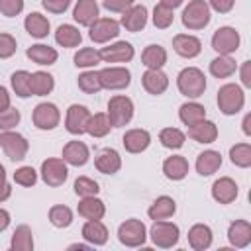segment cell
<instances>
[{"label": "cell", "mask_w": 251, "mask_h": 251, "mask_svg": "<svg viewBox=\"0 0 251 251\" xmlns=\"http://www.w3.org/2000/svg\"><path fill=\"white\" fill-rule=\"evenodd\" d=\"M176 86L186 98H198L206 90V76L196 67H186L176 76Z\"/></svg>", "instance_id": "6da1fadb"}, {"label": "cell", "mask_w": 251, "mask_h": 251, "mask_svg": "<svg viewBox=\"0 0 251 251\" xmlns=\"http://www.w3.org/2000/svg\"><path fill=\"white\" fill-rule=\"evenodd\" d=\"M243 104H245V94H243L241 86H237L233 82L220 86V90H218V106H220L222 114L233 116L243 108Z\"/></svg>", "instance_id": "7a4b0ae2"}, {"label": "cell", "mask_w": 251, "mask_h": 251, "mask_svg": "<svg viewBox=\"0 0 251 251\" xmlns=\"http://www.w3.org/2000/svg\"><path fill=\"white\" fill-rule=\"evenodd\" d=\"M210 6L204 0H190L182 10V25L188 29H202L210 24Z\"/></svg>", "instance_id": "3957f363"}, {"label": "cell", "mask_w": 251, "mask_h": 251, "mask_svg": "<svg viewBox=\"0 0 251 251\" xmlns=\"http://www.w3.org/2000/svg\"><path fill=\"white\" fill-rule=\"evenodd\" d=\"M108 118H110L112 127H122L126 124H129L131 118H133V102H131V98L122 96V94L112 96L110 102H108Z\"/></svg>", "instance_id": "277c9868"}, {"label": "cell", "mask_w": 251, "mask_h": 251, "mask_svg": "<svg viewBox=\"0 0 251 251\" xmlns=\"http://www.w3.org/2000/svg\"><path fill=\"white\" fill-rule=\"evenodd\" d=\"M118 239L122 245L126 247H139L145 243L147 239V229H145V224L141 220H126L120 227H118Z\"/></svg>", "instance_id": "5b68a950"}, {"label": "cell", "mask_w": 251, "mask_h": 251, "mask_svg": "<svg viewBox=\"0 0 251 251\" xmlns=\"http://www.w3.org/2000/svg\"><path fill=\"white\" fill-rule=\"evenodd\" d=\"M151 241L157 245V247H163V249H169V247H175L178 243V237H180V229L176 224H171V222H165V220H157L153 226H151Z\"/></svg>", "instance_id": "8992f818"}, {"label": "cell", "mask_w": 251, "mask_h": 251, "mask_svg": "<svg viewBox=\"0 0 251 251\" xmlns=\"http://www.w3.org/2000/svg\"><path fill=\"white\" fill-rule=\"evenodd\" d=\"M0 147L4 149V153H6V157L10 161H22L27 155L29 143H27V139L24 135L8 129V131L0 133Z\"/></svg>", "instance_id": "52a82bcc"}, {"label": "cell", "mask_w": 251, "mask_h": 251, "mask_svg": "<svg viewBox=\"0 0 251 251\" xmlns=\"http://www.w3.org/2000/svg\"><path fill=\"white\" fill-rule=\"evenodd\" d=\"M239 43H241L239 33L235 31V27H229V25H224V27L216 29V33L212 35V47L220 55L235 53L239 49Z\"/></svg>", "instance_id": "ba28073f"}, {"label": "cell", "mask_w": 251, "mask_h": 251, "mask_svg": "<svg viewBox=\"0 0 251 251\" xmlns=\"http://www.w3.org/2000/svg\"><path fill=\"white\" fill-rule=\"evenodd\" d=\"M98 75H100L102 88H108V90H122V88H127L131 82V73L126 67H106L98 71Z\"/></svg>", "instance_id": "9c48e42d"}, {"label": "cell", "mask_w": 251, "mask_h": 251, "mask_svg": "<svg viewBox=\"0 0 251 251\" xmlns=\"http://www.w3.org/2000/svg\"><path fill=\"white\" fill-rule=\"evenodd\" d=\"M31 118H33V126H35L37 129H45V131H47V129H55V127L59 126L61 112H59V108H57L55 104H51V102H41V104L35 106Z\"/></svg>", "instance_id": "30bf717a"}, {"label": "cell", "mask_w": 251, "mask_h": 251, "mask_svg": "<svg viewBox=\"0 0 251 251\" xmlns=\"http://www.w3.org/2000/svg\"><path fill=\"white\" fill-rule=\"evenodd\" d=\"M69 176L67 163L63 159H45L41 163V178L47 186H61Z\"/></svg>", "instance_id": "8fae6325"}, {"label": "cell", "mask_w": 251, "mask_h": 251, "mask_svg": "<svg viewBox=\"0 0 251 251\" xmlns=\"http://www.w3.org/2000/svg\"><path fill=\"white\" fill-rule=\"evenodd\" d=\"M88 27H90L88 37L94 43H108L110 39L118 37V33H120V24L112 18H98Z\"/></svg>", "instance_id": "7c38bea8"}, {"label": "cell", "mask_w": 251, "mask_h": 251, "mask_svg": "<svg viewBox=\"0 0 251 251\" xmlns=\"http://www.w3.org/2000/svg\"><path fill=\"white\" fill-rule=\"evenodd\" d=\"M88 120H90V112H88L86 106H82V104H71L69 110H67L65 127L73 135H82V133H86Z\"/></svg>", "instance_id": "4fadbf2b"}, {"label": "cell", "mask_w": 251, "mask_h": 251, "mask_svg": "<svg viewBox=\"0 0 251 251\" xmlns=\"http://www.w3.org/2000/svg\"><path fill=\"white\" fill-rule=\"evenodd\" d=\"M133 55H135L133 45L127 41H116L100 51V59L104 63H127L133 59Z\"/></svg>", "instance_id": "5bb4252c"}, {"label": "cell", "mask_w": 251, "mask_h": 251, "mask_svg": "<svg viewBox=\"0 0 251 251\" xmlns=\"http://www.w3.org/2000/svg\"><path fill=\"white\" fill-rule=\"evenodd\" d=\"M173 49L184 59H194L196 55H200L202 43L198 37H194L190 33H178L173 37Z\"/></svg>", "instance_id": "9a60e30c"}, {"label": "cell", "mask_w": 251, "mask_h": 251, "mask_svg": "<svg viewBox=\"0 0 251 251\" xmlns=\"http://www.w3.org/2000/svg\"><path fill=\"white\" fill-rule=\"evenodd\" d=\"M141 82L143 88L153 96H159L169 88V76L161 69H147L141 76Z\"/></svg>", "instance_id": "2e32d148"}, {"label": "cell", "mask_w": 251, "mask_h": 251, "mask_svg": "<svg viewBox=\"0 0 251 251\" xmlns=\"http://www.w3.org/2000/svg\"><path fill=\"white\" fill-rule=\"evenodd\" d=\"M94 165L102 175H116L122 167V157L116 149L106 147V149L98 151V155L94 159Z\"/></svg>", "instance_id": "e0dca14e"}, {"label": "cell", "mask_w": 251, "mask_h": 251, "mask_svg": "<svg viewBox=\"0 0 251 251\" xmlns=\"http://www.w3.org/2000/svg\"><path fill=\"white\" fill-rule=\"evenodd\" d=\"M212 198L220 204H231L237 198V184L229 176H222L212 184Z\"/></svg>", "instance_id": "ac0fdd59"}, {"label": "cell", "mask_w": 251, "mask_h": 251, "mask_svg": "<svg viewBox=\"0 0 251 251\" xmlns=\"http://www.w3.org/2000/svg\"><path fill=\"white\" fill-rule=\"evenodd\" d=\"M90 153H88V147L82 143V141H69L65 147H63V161L67 165H73V167H82L86 165Z\"/></svg>", "instance_id": "d6986e66"}, {"label": "cell", "mask_w": 251, "mask_h": 251, "mask_svg": "<svg viewBox=\"0 0 251 251\" xmlns=\"http://www.w3.org/2000/svg\"><path fill=\"white\" fill-rule=\"evenodd\" d=\"M227 239L237 249L247 247L251 243V224L247 220H235L227 229Z\"/></svg>", "instance_id": "ffe728a7"}, {"label": "cell", "mask_w": 251, "mask_h": 251, "mask_svg": "<svg viewBox=\"0 0 251 251\" xmlns=\"http://www.w3.org/2000/svg\"><path fill=\"white\" fill-rule=\"evenodd\" d=\"M147 24V8L145 6H131L124 12L120 25H124L127 31H141Z\"/></svg>", "instance_id": "44dd1931"}, {"label": "cell", "mask_w": 251, "mask_h": 251, "mask_svg": "<svg viewBox=\"0 0 251 251\" xmlns=\"http://www.w3.org/2000/svg\"><path fill=\"white\" fill-rule=\"evenodd\" d=\"M126 151L129 153H141L149 147L151 143V135L147 129H129L124 133V139H122Z\"/></svg>", "instance_id": "7402d4cb"}, {"label": "cell", "mask_w": 251, "mask_h": 251, "mask_svg": "<svg viewBox=\"0 0 251 251\" xmlns=\"http://www.w3.org/2000/svg\"><path fill=\"white\" fill-rule=\"evenodd\" d=\"M188 137L198 141V143H212L218 137V127H216L214 122L202 120V122H198V124L188 127Z\"/></svg>", "instance_id": "603a6c76"}, {"label": "cell", "mask_w": 251, "mask_h": 251, "mask_svg": "<svg viewBox=\"0 0 251 251\" xmlns=\"http://www.w3.org/2000/svg\"><path fill=\"white\" fill-rule=\"evenodd\" d=\"M220 167H222V155H220V151L208 149V151L200 153L198 159H196V171H198V175H202V176L214 175Z\"/></svg>", "instance_id": "cb8c5ba5"}, {"label": "cell", "mask_w": 251, "mask_h": 251, "mask_svg": "<svg viewBox=\"0 0 251 251\" xmlns=\"http://www.w3.org/2000/svg\"><path fill=\"white\" fill-rule=\"evenodd\" d=\"M163 173L169 180H182L188 175V161L182 155L167 157L163 163Z\"/></svg>", "instance_id": "d4e9b609"}, {"label": "cell", "mask_w": 251, "mask_h": 251, "mask_svg": "<svg viewBox=\"0 0 251 251\" xmlns=\"http://www.w3.org/2000/svg\"><path fill=\"white\" fill-rule=\"evenodd\" d=\"M78 216H82L84 220H102L106 214V206L100 198L96 196H86L78 202Z\"/></svg>", "instance_id": "484cf974"}, {"label": "cell", "mask_w": 251, "mask_h": 251, "mask_svg": "<svg viewBox=\"0 0 251 251\" xmlns=\"http://www.w3.org/2000/svg\"><path fill=\"white\" fill-rule=\"evenodd\" d=\"M73 18L80 25L88 27L94 20H98V4H96V0H78L75 10H73Z\"/></svg>", "instance_id": "4316f807"}, {"label": "cell", "mask_w": 251, "mask_h": 251, "mask_svg": "<svg viewBox=\"0 0 251 251\" xmlns=\"http://www.w3.org/2000/svg\"><path fill=\"white\" fill-rule=\"evenodd\" d=\"M188 243L196 251H204L212 245V229L204 224H194L188 229Z\"/></svg>", "instance_id": "83f0119b"}, {"label": "cell", "mask_w": 251, "mask_h": 251, "mask_svg": "<svg viewBox=\"0 0 251 251\" xmlns=\"http://www.w3.org/2000/svg\"><path fill=\"white\" fill-rule=\"evenodd\" d=\"M176 212V202L171 196H159L147 210V216L151 220H167Z\"/></svg>", "instance_id": "f1b7e54d"}, {"label": "cell", "mask_w": 251, "mask_h": 251, "mask_svg": "<svg viewBox=\"0 0 251 251\" xmlns=\"http://www.w3.org/2000/svg\"><path fill=\"white\" fill-rule=\"evenodd\" d=\"M82 237L90 245H104L108 241V229L100 220H88L82 226Z\"/></svg>", "instance_id": "f546056e"}, {"label": "cell", "mask_w": 251, "mask_h": 251, "mask_svg": "<svg viewBox=\"0 0 251 251\" xmlns=\"http://www.w3.org/2000/svg\"><path fill=\"white\" fill-rule=\"evenodd\" d=\"M24 27L31 37L41 39V37H47V33H49V20L39 12H31L29 16H25Z\"/></svg>", "instance_id": "4dcf8cb0"}, {"label": "cell", "mask_w": 251, "mask_h": 251, "mask_svg": "<svg viewBox=\"0 0 251 251\" xmlns=\"http://www.w3.org/2000/svg\"><path fill=\"white\" fill-rule=\"evenodd\" d=\"M31 96H47L55 88V78L45 71H35L29 76Z\"/></svg>", "instance_id": "1f68e13d"}, {"label": "cell", "mask_w": 251, "mask_h": 251, "mask_svg": "<svg viewBox=\"0 0 251 251\" xmlns=\"http://www.w3.org/2000/svg\"><path fill=\"white\" fill-rule=\"evenodd\" d=\"M178 118H180V122L184 126L190 127V126L206 120V108L202 104H198V102H184L180 106V110H178Z\"/></svg>", "instance_id": "d6a6232c"}, {"label": "cell", "mask_w": 251, "mask_h": 251, "mask_svg": "<svg viewBox=\"0 0 251 251\" xmlns=\"http://www.w3.org/2000/svg\"><path fill=\"white\" fill-rule=\"evenodd\" d=\"M55 41L61 45V47H76L80 45L82 41V35L78 31V27L71 25V24H63L57 27L55 31Z\"/></svg>", "instance_id": "836d02e7"}, {"label": "cell", "mask_w": 251, "mask_h": 251, "mask_svg": "<svg viewBox=\"0 0 251 251\" xmlns=\"http://www.w3.org/2000/svg\"><path fill=\"white\" fill-rule=\"evenodd\" d=\"M25 55H27L33 63H37V65H53V63L57 61V57H59L53 47L43 45V43H37V45L27 47Z\"/></svg>", "instance_id": "e575fe53"}, {"label": "cell", "mask_w": 251, "mask_h": 251, "mask_svg": "<svg viewBox=\"0 0 251 251\" xmlns=\"http://www.w3.org/2000/svg\"><path fill=\"white\" fill-rule=\"evenodd\" d=\"M141 63L147 69H161L167 63V51L161 45H147L141 53Z\"/></svg>", "instance_id": "d590c367"}, {"label": "cell", "mask_w": 251, "mask_h": 251, "mask_svg": "<svg viewBox=\"0 0 251 251\" xmlns=\"http://www.w3.org/2000/svg\"><path fill=\"white\" fill-rule=\"evenodd\" d=\"M10 247L14 251H31L33 249V233H31V229L25 224H22V226L16 227V231L12 235Z\"/></svg>", "instance_id": "8d00e7d4"}, {"label": "cell", "mask_w": 251, "mask_h": 251, "mask_svg": "<svg viewBox=\"0 0 251 251\" xmlns=\"http://www.w3.org/2000/svg\"><path fill=\"white\" fill-rule=\"evenodd\" d=\"M210 73L216 78H227L235 73V61L229 55H220L216 59H212L210 63Z\"/></svg>", "instance_id": "74e56055"}, {"label": "cell", "mask_w": 251, "mask_h": 251, "mask_svg": "<svg viewBox=\"0 0 251 251\" xmlns=\"http://www.w3.org/2000/svg\"><path fill=\"white\" fill-rule=\"evenodd\" d=\"M112 129V124H110V118L108 114H90V120L86 124V133L92 135V137H104L108 135V131Z\"/></svg>", "instance_id": "f35d334b"}, {"label": "cell", "mask_w": 251, "mask_h": 251, "mask_svg": "<svg viewBox=\"0 0 251 251\" xmlns=\"http://www.w3.org/2000/svg\"><path fill=\"white\" fill-rule=\"evenodd\" d=\"M29 76H31V73H27V71H16V73H12L10 82H12V88H14L16 96H20V98H27V96H31Z\"/></svg>", "instance_id": "ab89813d"}, {"label": "cell", "mask_w": 251, "mask_h": 251, "mask_svg": "<svg viewBox=\"0 0 251 251\" xmlns=\"http://www.w3.org/2000/svg\"><path fill=\"white\" fill-rule=\"evenodd\" d=\"M184 139H186V135L178 127H165L159 133V141L167 149H180L184 145Z\"/></svg>", "instance_id": "60d3db41"}, {"label": "cell", "mask_w": 251, "mask_h": 251, "mask_svg": "<svg viewBox=\"0 0 251 251\" xmlns=\"http://www.w3.org/2000/svg\"><path fill=\"white\" fill-rule=\"evenodd\" d=\"M229 161L239 167V169H247L251 167V145L249 143H237L229 149Z\"/></svg>", "instance_id": "b9f144b4"}, {"label": "cell", "mask_w": 251, "mask_h": 251, "mask_svg": "<svg viewBox=\"0 0 251 251\" xmlns=\"http://www.w3.org/2000/svg\"><path fill=\"white\" fill-rule=\"evenodd\" d=\"M49 222L55 227H69L73 224V212L71 208L63 206V204H55L49 208Z\"/></svg>", "instance_id": "7bdbcfd3"}, {"label": "cell", "mask_w": 251, "mask_h": 251, "mask_svg": "<svg viewBox=\"0 0 251 251\" xmlns=\"http://www.w3.org/2000/svg\"><path fill=\"white\" fill-rule=\"evenodd\" d=\"M78 88L84 94H96L98 90H102V82H100V75L96 71H84L78 75Z\"/></svg>", "instance_id": "ee69618b"}, {"label": "cell", "mask_w": 251, "mask_h": 251, "mask_svg": "<svg viewBox=\"0 0 251 251\" xmlns=\"http://www.w3.org/2000/svg\"><path fill=\"white\" fill-rule=\"evenodd\" d=\"M100 51H96L94 47H82L76 51L75 55V65L76 67H82V69H88V67H96L100 63Z\"/></svg>", "instance_id": "f6af8a7d"}, {"label": "cell", "mask_w": 251, "mask_h": 251, "mask_svg": "<svg viewBox=\"0 0 251 251\" xmlns=\"http://www.w3.org/2000/svg\"><path fill=\"white\" fill-rule=\"evenodd\" d=\"M173 20H175V14H173L171 8H167L163 4H157L155 6V10H153V24H155V27L167 29L173 24Z\"/></svg>", "instance_id": "bcb514c9"}, {"label": "cell", "mask_w": 251, "mask_h": 251, "mask_svg": "<svg viewBox=\"0 0 251 251\" xmlns=\"http://www.w3.org/2000/svg\"><path fill=\"white\" fill-rule=\"evenodd\" d=\"M98 190H100V188H98V182L92 180V178H88V176H78V178L75 180V192H76V196H80V198L96 196Z\"/></svg>", "instance_id": "7dc6e473"}, {"label": "cell", "mask_w": 251, "mask_h": 251, "mask_svg": "<svg viewBox=\"0 0 251 251\" xmlns=\"http://www.w3.org/2000/svg\"><path fill=\"white\" fill-rule=\"evenodd\" d=\"M14 180L20 186H33L37 182V173L33 167H20L14 173Z\"/></svg>", "instance_id": "c3c4849f"}, {"label": "cell", "mask_w": 251, "mask_h": 251, "mask_svg": "<svg viewBox=\"0 0 251 251\" xmlns=\"http://www.w3.org/2000/svg\"><path fill=\"white\" fill-rule=\"evenodd\" d=\"M20 112L12 106H8L6 110L0 112V129L2 131H8V129H14L18 124H20Z\"/></svg>", "instance_id": "681fc988"}, {"label": "cell", "mask_w": 251, "mask_h": 251, "mask_svg": "<svg viewBox=\"0 0 251 251\" xmlns=\"http://www.w3.org/2000/svg\"><path fill=\"white\" fill-rule=\"evenodd\" d=\"M18 43L10 33H0V59H8L16 53Z\"/></svg>", "instance_id": "f907efd6"}, {"label": "cell", "mask_w": 251, "mask_h": 251, "mask_svg": "<svg viewBox=\"0 0 251 251\" xmlns=\"http://www.w3.org/2000/svg\"><path fill=\"white\" fill-rule=\"evenodd\" d=\"M24 10V0H0V12L6 18H14Z\"/></svg>", "instance_id": "816d5d0a"}, {"label": "cell", "mask_w": 251, "mask_h": 251, "mask_svg": "<svg viewBox=\"0 0 251 251\" xmlns=\"http://www.w3.org/2000/svg\"><path fill=\"white\" fill-rule=\"evenodd\" d=\"M71 2H73V0H41L43 8H45L47 12H51V14H63V12L71 6Z\"/></svg>", "instance_id": "f5cc1de1"}, {"label": "cell", "mask_w": 251, "mask_h": 251, "mask_svg": "<svg viewBox=\"0 0 251 251\" xmlns=\"http://www.w3.org/2000/svg\"><path fill=\"white\" fill-rule=\"evenodd\" d=\"M133 6V0H104V8L110 12H120L124 14L127 8Z\"/></svg>", "instance_id": "db71d44e"}, {"label": "cell", "mask_w": 251, "mask_h": 251, "mask_svg": "<svg viewBox=\"0 0 251 251\" xmlns=\"http://www.w3.org/2000/svg\"><path fill=\"white\" fill-rule=\"evenodd\" d=\"M235 0H208V6L220 14H227L231 8H233Z\"/></svg>", "instance_id": "11a10c76"}, {"label": "cell", "mask_w": 251, "mask_h": 251, "mask_svg": "<svg viewBox=\"0 0 251 251\" xmlns=\"http://www.w3.org/2000/svg\"><path fill=\"white\" fill-rule=\"evenodd\" d=\"M239 76H241V84L245 88H251V61H243L241 71H239Z\"/></svg>", "instance_id": "9f6ffc18"}, {"label": "cell", "mask_w": 251, "mask_h": 251, "mask_svg": "<svg viewBox=\"0 0 251 251\" xmlns=\"http://www.w3.org/2000/svg\"><path fill=\"white\" fill-rule=\"evenodd\" d=\"M10 194H12V186L8 184V180H6V178H0V202L8 200V198H10Z\"/></svg>", "instance_id": "6f0895ef"}, {"label": "cell", "mask_w": 251, "mask_h": 251, "mask_svg": "<svg viewBox=\"0 0 251 251\" xmlns=\"http://www.w3.org/2000/svg\"><path fill=\"white\" fill-rule=\"evenodd\" d=\"M8 106H10V94H8V90L4 86H0V112L6 110Z\"/></svg>", "instance_id": "680465c9"}, {"label": "cell", "mask_w": 251, "mask_h": 251, "mask_svg": "<svg viewBox=\"0 0 251 251\" xmlns=\"http://www.w3.org/2000/svg\"><path fill=\"white\" fill-rule=\"evenodd\" d=\"M8 226H10V214L4 208H0V231H4Z\"/></svg>", "instance_id": "91938a15"}, {"label": "cell", "mask_w": 251, "mask_h": 251, "mask_svg": "<svg viewBox=\"0 0 251 251\" xmlns=\"http://www.w3.org/2000/svg\"><path fill=\"white\" fill-rule=\"evenodd\" d=\"M184 0H161L159 4H163V6H167V8H171V10H175V8H178L180 4H182Z\"/></svg>", "instance_id": "94428289"}, {"label": "cell", "mask_w": 251, "mask_h": 251, "mask_svg": "<svg viewBox=\"0 0 251 251\" xmlns=\"http://www.w3.org/2000/svg\"><path fill=\"white\" fill-rule=\"evenodd\" d=\"M249 124H251V114H247V116L243 118V124H241V126H243V133H245V135H251V127H249Z\"/></svg>", "instance_id": "6125c7cd"}, {"label": "cell", "mask_w": 251, "mask_h": 251, "mask_svg": "<svg viewBox=\"0 0 251 251\" xmlns=\"http://www.w3.org/2000/svg\"><path fill=\"white\" fill-rule=\"evenodd\" d=\"M69 249H80V251H86V249H90V245H84V243H73V245H69Z\"/></svg>", "instance_id": "be15d7a7"}, {"label": "cell", "mask_w": 251, "mask_h": 251, "mask_svg": "<svg viewBox=\"0 0 251 251\" xmlns=\"http://www.w3.org/2000/svg\"><path fill=\"white\" fill-rule=\"evenodd\" d=\"M0 178H6V171H4V167L0 165Z\"/></svg>", "instance_id": "e7e4bbea"}]
</instances>
